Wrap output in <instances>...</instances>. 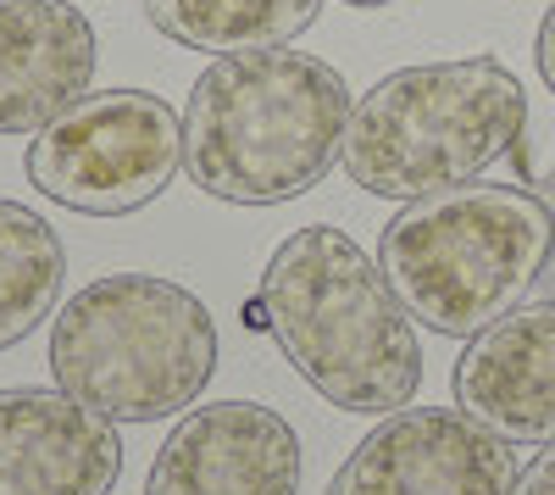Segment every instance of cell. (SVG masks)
Returning a JSON list of instances; mask_svg holds the SVG:
<instances>
[{
	"mask_svg": "<svg viewBox=\"0 0 555 495\" xmlns=\"http://www.w3.org/2000/svg\"><path fill=\"white\" fill-rule=\"evenodd\" d=\"M261 318L289 368L339 412L389 418L423 384V340L384 267L345 229H295L261 267Z\"/></svg>",
	"mask_w": 555,
	"mask_h": 495,
	"instance_id": "1",
	"label": "cell"
},
{
	"mask_svg": "<svg viewBox=\"0 0 555 495\" xmlns=\"http://www.w3.org/2000/svg\"><path fill=\"white\" fill-rule=\"evenodd\" d=\"M350 84L311 51L217 56L183 106V173L228 206H278L317 190L339 162Z\"/></svg>",
	"mask_w": 555,
	"mask_h": 495,
	"instance_id": "2",
	"label": "cell"
},
{
	"mask_svg": "<svg viewBox=\"0 0 555 495\" xmlns=\"http://www.w3.org/2000/svg\"><path fill=\"white\" fill-rule=\"evenodd\" d=\"M550 245L555 217L539 190L473 178L405 201L384 223L378 267L411 323L473 340L539 290Z\"/></svg>",
	"mask_w": 555,
	"mask_h": 495,
	"instance_id": "3",
	"label": "cell"
},
{
	"mask_svg": "<svg viewBox=\"0 0 555 495\" xmlns=\"http://www.w3.org/2000/svg\"><path fill=\"white\" fill-rule=\"evenodd\" d=\"M528 128L522 78L494 56L416 62L378 78L350 106L339 162L350 185L384 201H416L473 185L517 151Z\"/></svg>",
	"mask_w": 555,
	"mask_h": 495,
	"instance_id": "4",
	"label": "cell"
},
{
	"mask_svg": "<svg viewBox=\"0 0 555 495\" xmlns=\"http://www.w3.org/2000/svg\"><path fill=\"white\" fill-rule=\"evenodd\" d=\"M51 373L112 423H162L217 373L211 306L162 274H106L51 318Z\"/></svg>",
	"mask_w": 555,
	"mask_h": 495,
	"instance_id": "5",
	"label": "cell"
},
{
	"mask_svg": "<svg viewBox=\"0 0 555 495\" xmlns=\"http://www.w3.org/2000/svg\"><path fill=\"white\" fill-rule=\"evenodd\" d=\"M34 190L83 217H128L183 167V117L151 89H95L44 123L23 156Z\"/></svg>",
	"mask_w": 555,
	"mask_h": 495,
	"instance_id": "6",
	"label": "cell"
},
{
	"mask_svg": "<svg viewBox=\"0 0 555 495\" xmlns=\"http://www.w3.org/2000/svg\"><path fill=\"white\" fill-rule=\"evenodd\" d=\"M517 452L461 407H400L345 457L328 495H512Z\"/></svg>",
	"mask_w": 555,
	"mask_h": 495,
	"instance_id": "7",
	"label": "cell"
},
{
	"mask_svg": "<svg viewBox=\"0 0 555 495\" xmlns=\"http://www.w3.org/2000/svg\"><path fill=\"white\" fill-rule=\"evenodd\" d=\"M145 495H300V434L256 401L190 407L162 440Z\"/></svg>",
	"mask_w": 555,
	"mask_h": 495,
	"instance_id": "8",
	"label": "cell"
},
{
	"mask_svg": "<svg viewBox=\"0 0 555 495\" xmlns=\"http://www.w3.org/2000/svg\"><path fill=\"white\" fill-rule=\"evenodd\" d=\"M122 434L67 390H0V495H112Z\"/></svg>",
	"mask_w": 555,
	"mask_h": 495,
	"instance_id": "9",
	"label": "cell"
},
{
	"mask_svg": "<svg viewBox=\"0 0 555 495\" xmlns=\"http://www.w3.org/2000/svg\"><path fill=\"white\" fill-rule=\"evenodd\" d=\"M455 407L512 445L555 440V301L512 306L455 363Z\"/></svg>",
	"mask_w": 555,
	"mask_h": 495,
	"instance_id": "10",
	"label": "cell"
},
{
	"mask_svg": "<svg viewBox=\"0 0 555 495\" xmlns=\"http://www.w3.org/2000/svg\"><path fill=\"white\" fill-rule=\"evenodd\" d=\"M95 28L73 0H0V134H39L95 78Z\"/></svg>",
	"mask_w": 555,
	"mask_h": 495,
	"instance_id": "11",
	"label": "cell"
},
{
	"mask_svg": "<svg viewBox=\"0 0 555 495\" xmlns=\"http://www.w3.org/2000/svg\"><path fill=\"white\" fill-rule=\"evenodd\" d=\"M322 12V0H145V17L183 51L240 56L278 51L300 39Z\"/></svg>",
	"mask_w": 555,
	"mask_h": 495,
	"instance_id": "12",
	"label": "cell"
},
{
	"mask_svg": "<svg viewBox=\"0 0 555 495\" xmlns=\"http://www.w3.org/2000/svg\"><path fill=\"white\" fill-rule=\"evenodd\" d=\"M67 251L34 206L0 195V351L28 340L56 312Z\"/></svg>",
	"mask_w": 555,
	"mask_h": 495,
	"instance_id": "13",
	"label": "cell"
},
{
	"mask_svg": "<svg viewBox=\"0 0 555 495\" xmlns=\"http://www.w3.org/2000/svg\"><path fill=\"white\" fill-rule=\"evenodd\" d=\"M512 495H555V440L517 473V490H512Z\"/></svg>",
	"mask_w": 555,
	"mask_h": 495,
	"instance_id": "14",
	"label": "cell"
},
{
	"mask_svg": "<svg viewBox=\"0 0 555 495\" xmlns=\"http://www.w3.org/2000/svg\"><path fill=\"white\" fill-rule=\"evenodd\" d=\"M533 62H539V78H544V89L555 96V7L544 12V23H539V39H533Z\"/></svg>",
	"mask_w": 555,
	"mask_h": 495,
	"instance_id": "15",
	"label": "cell"
},
{
	"mask_svg": "<svg viewBox=\"0 0 555 495\" xmlns=\"http://www.w3.org/2000/svg\"><path fill=\"white\" fill-rule=\"evenodd\" d=\"M539 195H544V206H550V217H555V167L539 178ZM539 295L555 301V245H550V262H544V274H539Z\"/></svg>",
	"mask_w": 555,
	"mask_h": 495,
	"instance_id": "16",
	"label": "cell"
},
{
	"mask_svg": "<svg viewBox=\"0 0 555 495\" xmlns=\"http://www.w3.org/2000/svg\"><path fill=\"white\" fill-rule=\"evenodd\" d=\"M345 7H361V12H378V7H395V0H345Z\"/></svg>",
	"mask_w": 555,
	"mask_h": 495,
	"instance_id": "17",
	"label": "cell"
}]
</instances>
